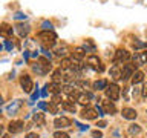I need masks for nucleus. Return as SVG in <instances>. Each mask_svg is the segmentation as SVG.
Segmentation results:
<instances>
[{
	"mask_svg": "<svg viewBox=\"0 0 147 138\" xmlns=\"http://www.w3.org/2000/svg\"><path fill=\"white\" fill-rule=\"evenodd\" d=\"M38 40L41 43V48L45 49H52L57 43V35L54 31H40L38 32Z\"/></svg>",
	"mask_w": 147,
	"mask_h": 138,
	"instance_id": "f257e3e1",
	"label": "nucleus"
},
{
	"mask_svg": "<svg viewBox=\"0 0 147 138\" xmlns=\"http://www.w3.org/2000/svg\"><path fill=\"white\" fill-rule=\"evenodd\" d=\"M32 69L40 74V75H45V74H48L51 69H52V64H51V60L46 58V57H38L37 58V63L32 64Z\"/></svg>",
	"mask_w": 147,
	"mask_h": 138,
	"instance_id": "f03ea898",
	"label": "nucleus"
},
{
	"mask_svg": "<svg viewBox=\"0 0 147 138\" xmlns=\"http://www.w3.org/2000/svg\"><path fill=\"white\" fill-rule=\"evenodd\" d=\"M132 58V55L129 51L126 49H118L113 55V64H124V63H129V60Z\"/></svg>",
	"mask_w": 147,
	"mask_h": 138,
	"instance_id": "7ed1b4c3",
	"label": "nucleus"
},
{
	"mask_svg": "<svg viewBox=\"0 0 147 138\" xmlns=\"http://www.w3.org/2000/svg\"><path fill=\"white\" fill-rule=\"evenodd\" d=\"M119 94H121V89L117 83H110V85L106 87V97L110 101H117L119 98Z\"/></svg>",
	"mask_w": 147,
	"mask_h": 138,
	"instance_id": "20e7f679",
	"label": "nucleus"
},
{
	"mask_svg": "<svg viewBox=\"0 0 147 138\" xmlns=\"http://www.w3.org/2000/svg\"><path fill=\"white\" fill-rule=\"evenodd\" d=\"M86 63H87V66L90 69H94L95 72H103L104 71V66L101 64V60L96 57V55H89L86 60Z\"/></svg>",
	"mask_w": 147,
	"mask_h": 138,
	"instance_id": "39448f33",
	"label": "nucleus"
},
{
	"mask_svg": "<svg viewBox=\"0 0 147 138\" xmlns=\"http://www.w3.org/2000/svg\"><path fill=\"white\" fill-rule=\"evenodd\" d=\"M121 69H123V80H129L136 72V64L129 62V63H124L121 66Z\"/></svg>",
	"mask_w": 147,
	"mask_h": 138,
	"instance_id": "423d86ee",
	"label": "nucleus"
},
{
	"mask_svg": "<svg viewBox=\"0 0 147 138\" xmlns=\"http://www.w3.org/2000/svg\"><path fill=\"white\" fill-rule=\"evenodd\" d=\"M80 115H81V118H84V120H95V118H98L100 112H98V109L86 106V108L80 112Z\"/></svg>",
	"mask_w": 147,
	"mask_h": 138,
	"instance_id": "0eeeda50",
	"label": "nucleus"
},
{
	"mask_svg": "<svg viewBox=\"0 0 147 138\" xmlns=\"http://www.w3.org/2000/svg\"><path fill=\"white\" fill-rule=\"evenodd\" d=\"M20 85H22V89L26 92V94H31L32 89H34V83H32V78L29 75H22L20 77Z\"/></svg>",
	"mask_w": 147,
	"mask_h": 138,
	"instance_id": "6e6552de",
	"label": "nucleus"
},
{
	"mask_svg": "<svg viewBox=\"0 0 147 138\" xmlns=\"http://www.w3.org/2000/svg\"><path fill=\"white\" fill-rule=\"evenodd\" d=\"M9 132L11 133H20L23 129H25V121H22V120H16V121H11L9 123Z\"/></svg>",
	"mask_w": 147,
	"mask_h": 138,
	"instance_id": "1a4fd4ad",
	"label": "nucleus"
},
{
	"mask_svg": "<svg viewBox=\"0 0 147 138\" xmlns=\"http://www.w3.org/2000/svg\"><path fill=\"white\" fill-rule=\"evenodd\" d=\"M109 74H110V77H112L115 81L123 80V69H121V64H113V66L110 68Z\"/></svg>",
	"mask_w": 147,
	"mask_h": 138,
	"instance_id": "9d476101",
	"label": "nucleus"
},
{
	"mask_svg": "<svg viewBox=\"0 0 147 138\" xmlns=\"http://www.w3.org/2000/svg\"><path fill=\"white\" fill-rule=\"evenodd\" d=\"M72 124V121L69 120L67 117H57L54 120V126L57 129H64V127H69Z\"/></svg>",
	"mask_w": 147,
	"mask_h": 138,
	"instance_id": "9b49d317",
	"label": "nucleus"
},
{
	"mask_svg": "<svg viewBox=\"0 0 147 138\" xmlns=\"http://www.w3.org/2000/svg\"><path fill=\"white\" fill-rule=\"evenodd\" d=\"M101 108H103V112L104 114H109V115H113L115 112H117V108H115L113 101H110V100L101 101Z\"/></svg>",
	"mask_w": 147,
	"mask_h": 138,
	"instance_id": "f8f14e48",
	"label": "nucleus"
},
{
	"mask_svg": "<svg viewBox=\"0 0 147 138\" xmlns=\"http://www.w3.org/2000/svg\"><path fill=\"white\" fill-rule=\"evenodd\" d=\"M16 31H17V34L20 35L22 39H25V37L29 34L31 28H29V25H26V23H17V25H16Z\"/></svg>",
	"mask_w": 147,
	"mask_h": 138,
	"instance_id": "ddd939ff",
	"label": "nucleus"
},
{
	"mask_svg": "<svg viewBox=\"0 0 147 138\" xmlns=\"http://www.w3.org/2000/svg\"><path fill=\"white\" fill-rule=\"evenodd\" d=\"M0 35L3 39H11L12 37V26L8 25V23H2L0 25Z\"/></svg>",
	"mask_w": 147,
	"mask_h": 138,
	"instance_id": "4468645a",
	"label": "nucleus"
},
{
	"mask_svg": "<svg viewBox=\"0 0 147 138\" xmlns=\"http://www.w3.org/2000/svg\"><path fill=\"white\" fill-rule=\"evenodd\" d=\"M121 115H123V118H126V120H135L138 114H136V110L132 109V108H124L121 110Z\"/></svg>",
	"mask_w": 147,
	"mask_h": 138,
	"instance_id": "2eb2a0df",
	"label": "nucleus"
},
{
	"mask_svg": "<svg viewBox=\"0 0 147 138\" xmlns=\"http://www.w3.org/2000/svg\"><path fill=\"white\" fill-rule=\"evenodd\" d=\"M46 89H48V92H51V94H60L63 87H61L60 83L52 81V83H48V85H46Z\"/></svg>",
	"mask_w": 147,
	"mask_h": 138,
	"instance_id": "dca6fc26",
	"label": "nucleus"
},
{
	"mask_svg": "<svg viewBox=\"0 0 147 138\" xmlns=\"http://www.w3.org/2000/svg\"><path fill=\"white\" fill-rule=\"evenodd\" d=\"M92 98H94V95H92L90 92H81L77 101H78L80 104H86V106H87V104H89V101H90Z\"/></svg>",
	"mask_w": 147,
	"mask_h": 138,
	"instance_id": "f3484780",
	"label": "nucleus"
},
{
	"mask_svg": "<svg viewBox=\"0 0 147 138\" xmlns=\"http://www.w3.org/2000/svg\"><path fill=\"white\" fill-rule=\"evenodd\" d=\"M84 55H86V51L83 48H75L72 51V57L75 60H78V62H81V60L84 58Z\"/></svg>",
	"mask_w": 147,
	"mask_h": 138,
	"instance_id": "a211bd4d",
	"label": "nucleus"
},
{
	"mask_svg": "<svg viewBox=\"0 0 147 138\" xmlns=\"http://www.w3.org/2000/svg\"><path fill=\"white\" fill-rule=\"evenodd\" d=\"M109 86V83H107V80H96V81H94V85H92V87H94L95 91H106V87Z\"/></svg>",
	"mask_w": 147,
	"mask_h": 138,
	"instance_id": "6ab92c4d",
	"label": "nucleus"
},
{
	"mask_svg": "<svg viewBox=\"0 0 147 138\" xmlns=\"http://www.w3.org/2000/svg\"><path fill=\"white\" fill-rule=\"evenodd\" d=\"M61 108L64 110H67V112H75L77 108H75V103H74L72 100H66V101H63L61 103Z\"/></svg>",
	"mask_w": 147,
	"mask_h": 138,
	"instance_id": "aec40b11",
	"label": "nucleus"
},
{
	"mask_svg": "<svg viewBox=\"0 0 147 138\" xmlns=\"http://www.w3.org/2000/svg\"><path fill=\"white\" fill-rule=\"evenodd\" d=\"M142 80H144V74H142L141 71H136V72L132 75V85H133V86L140 85Z\"/></svg>",
	"mask_w": 147,
	"mask_h": 138,
	"instance_id": "412c9836",
	"label": "nucleus"
},
{
	"mask_svg": "<svg viewBox=\"0 0 147 138\" xmlns=\"http://www.w3.org/2000/svg\"><path fill=\"white\" fill-rule=\"evenodd\" d=\"M34 123H37L38 126H43V124L46 123V117L43 112H35L34 114Z\"/></svg>",
	"mask_w": 147,
	"mask_h": 138,
	"instance_id": "4be33fe9",
	"label": "nucleus"
},
{
	"mask_svg": "<svg viewBox=\"0 0 147 138\" xmlns=\"http://www.w3.org/2000/svg\"><path fill=\"white\" fill-rule=\"evenodd\" d=\"M64 78V75H63V71H61V68H58V69H55V71L52 72V81H55V83H60Z\"/></svg>",
	"mask_w": 147,
	"mask_h": 138,
	"instance_id": "5701e85b",
	"label": "nucleus"
},
{
	"mask_svg": "<svg viewBox=\"0 0 147 138\" xmlns=\"http://www.w3.org/2000/svg\"><path fill=\"white\" fill-rule=\"evenodd\" d=\"M72 66H74V62H72L71 58H63V60H61V63H60V68L64 69V71H67V69L71 71Z\"/></svg>",
	"mask_w": 147,
	"mask_h": 138,
	"instance_id": "b1692460",
	"label": "nucleus"
},
{
	"mask_svg": "<svg viewBox=\"0 0 147 138\" xmlns=\"http://www.w3.org/2000/svg\"><path fill=\"white\" fill-rule=\"evenodd\" d=\"M66 54H67V46L66 45H63V46H60V48L55 49V55H57V57H64Z\"/></svg>",
	"mask_w": 147,
	"mask_h": 138,
	"instance_id": "393cba45",
	"label": "nucleus"
},
{
	"mask_svg": "<svg viewBox=\"0 0 147 138\" xmlns=\"http://www.w3.org/2000/svg\"><path fill=\"white\" fill-rule=\"evenodd\" d=\"M140 132H141V126H138V124H130L129 126V133L130 135H138Z\"/></svg>",
	"mask_w": 147,
	"mask_h": 138,
	"instance_id": "a878e982",
	"label": "nucleus"
},
{
	"mask_svg": "<svg viewBox=\"0 0 147 138\" xmlns=\"http://www.w3.org/2000/svg\"><path fill=\"white\" fill-rule=\"evenodd\" d=\"M20 104H22V101H20V100H17V101H16V104H11V106H8V112H11V114L17 112V109L20 108Z\"/></svg>",
	"mask_w": 147,
	"mask_h": 138,
	"instance_id": "bb28decb",
	"label": "nucleus"
},
{
	"mask_svg": "<svg viewBox=\"0 0 147 138\" xmlns=\"http://www.w3.org/2000/svg\"><path fill=\"white\" fill-rule=\"evenodd\" d=\"M41 28H43V31H54V25L48 20H45L43 23H41Z\"/></svg>",
	"mask_w": 147,
	"mask_h": 138,
	"instance_id": "cd10ccee",
	"label": "nucleus"
},
{
	"mask_svg": "<svg viewBox=\"0 0 147 138\" xmlns=\"http://www.w3.org/2000/svg\"><path fill=\"white\" fill-rule=\"evenodd\" d=\"M48 112H51V114H58V108H57V104L55 103H49L48 104Z\"/></svg>",
	"mask_w": 147,
	"mask_h": 138,
	"instance_id": "c85d7f7f",
	"label": "nucleus"
},
{
	"mask_svg": "<svg viewBox=\"0 0 147 138\" xmlns=\"http://www.w3.org/2000/svg\"><path fill=\"white\" fill-rule=\"evenodd\" d=\"M54 138H69V135L66 132H61V131H57V132H54Z\"/></svg>",
	"mask_w": 147,
	"mask_h": 138,
	"instance_id": "c756f323",
	"label": "nucleus"
},
{
	"mask_svg": "<svg viewBox=\"0 0 147 138\" xmlns=\"http://www.w3.org/2000/svg\"><path fill=\"white\" fill-rule=\"evenodd\" d=\"M75 85L80 86V87H84V89H87V86H89V81H87V80H78Z\"/></svg>",
	"mask_w": 147,
	"mask_h": 138,
	"instance_id": "7c9ffc66",
	"label": "nucleus"
},
{
	"mask_svg": "<svg viewBox=\"0 0 147 138\" xmlns=\"http://www.w3.org/2000/svg\"><path fill=\"white\" fill-rule=\"evenodd\" d=\"M52 103H55V104L63 103V100H61V97H60V94H54V97H52Z\"/></svg>",
	"mask_w": 147,
	"mask_h": 138,
	"instance_id": "2f4dec72",
	"label": "nucleus"
},
{
	"mask_svg": "<svg viewBox=\"0 0 147 138\" xmlns=\"http://www.w3.org/2000/svg\"><path fill=\"white\" fill-rule=\"evenodd\" d=\"M14 18H16V20H26V16L23 12H17L16 16H14Z\"/></svg>",
	"mask_w": 147,
	"mask_h": 138,
	"instance_id": "473e14b6",
	"label": "nucleus"
},
{
	"mask_svg": "<svg viewBox=\"0 0 147 138\" xmlns=\"http://www.w3.org/2000/svg\"><path fill=\"white\" fill-rule=\"evenodd\" d=\"M92 137L94 138H103V133H101V131H92Z\"/></svg>",
	"mask_w": 147,
	"mask_h": 138,
	"instance_id": "72a5a7b5",
	"label": "nucleus"
},
{
	"mask_svg": "<svg viewBox=\"0 0 147 138\" xmlns=\"http://www.w3.org/2000/svg\"><path fill=\"white\" fill-rule=\"evenodd\" d=\"M141 94H142V97H144V98H147V83L144 86H142V89H141Z\"/></svg>",
	"mask_w": 147,
	"mask_h": 138,
	"instance_id": "f704fd0d",
	"label": "nucleus"
},
{
	"mask_svg": "<svg viewBox=\"0 0 147 138\" xmlns=\"http://www.w3.org/2000/svg\"><path fill=\"white\" fill-rule=\"evenodd\" d=\"M5 48H6L8 51H11V49L14 48V45H12V43H11V41H9V40H8V41H6V43H5Z\"/></svg>",
	"mask_w": 147,
	"mask_h": 138,
	"instance_id": "c9c22d12",
	"label": "nucleus"
},
{
	"mask_svg": "<svg viewBox=\"0 0 147 138\" xmlns=\"http://www.w3.org/2000/svg\"><path fill=\"white\" fill-rule=\"evenodd\" d=\"M96 126H98V127H101V129H103V127H106V126H107V123H106V121H104V120H101V121H98V124H96Z\"/></svg>",
	"mask_w": 147,
	"mask_h": 138,
	"instance_id": "e433bc0d",
	"label": "nucleus"
},
{
	"mask_svg": "<svg viewBox=\"0 0 147 138\" xmlns=\"http://www.w3.org/2000/svg\"><path fill=\"white\" fill-rule=\"evenodd\" d=\"M38 108H40V109H45V110H48V104H46V103H43V101H40V103H38Z\"/></svg>",
	"mask_w": 147,
	"mask_h": 138,
	"instance_id": "4c0bfd02",
	"label": "nucleus"
},
{
	"mask_svg": "<svg viewBox=\"0 0 147 138\" xmlns=\"http://www.w3.org/2000/svg\"><path fill=\"white\" fill-rule=\"evenodd\" d=\"M26 138H38V135H37V133H34V132H29L26 135Z\"/></svg>",
	"mask_w": 147,
	"mask_h": 138,
	"instance_id": "58836bf2",
	"label": "nucleus"
},
{
	"mask_svg": "<svg viewBox=\"0 0 147 138\" xmlns=\"http://www.w3.org/2000/svg\"><path fill=\"white\" fill-rule=\"evenodd\" d=\"M37 98H38V91H35L34 94L31 95V100H32V101H34V100H37Z\"/></svg>",
	"mask_w": 147,
	"mask_h": 138,
	"instance_id": "ea45409f",
	"label": "nucleus"
},
{
	"mask_svg": "<svg viewBox=\"0 0 147 138\" xmlns=\"http://www.w3.org/2000/svg\"><path fill=\"white\" fill-rule=\"evenodd\" d=\"M75 126H78L81 131H86V129H87V126H84V124H80V123H77V121H75Z\"/></svg>",
	"mask_w": 147,
	"mask_h": 138,
	"instance_id": "a19ab883",
	"label": "nucleus"
},
{
	"mask_svg": "<svg viewBox=\"0 0 147 138\" xmlns=\"http://www.w3.org/2000/svg\"><path fill=\"white\" fill-rule=\"evenodd\" d=\"M48 95V89H46V86L43 87V91H41V97H46Z\"/></svg>",
	"mask_w": 147,
	"mask_h": 138,
	"instance_id": "79ce46f5",
	"label": "nucleus"
},
{
	"mask_svg": "<svg viewBox=\"0 0 147 138\" xmlns=\"http://www.w3.org/2000/svg\"><path fill=\"white\" fill-rule=\"evenodd\" d=\"M3 133V126H0V135Z\"/></svg>",
	"mask_w": 147,
	"mask_h": 138,
	"instance_id": "37998d69",
	"label": "nucleus"
},
{
	"mask_svg": "<svg viewBox=\"0 0 147 138\" xmlns=\"http://www.w3.org/2000/svg\"><path fill=\"white\" fill-rule=\"evenodd\" d=\"M2 138H11V137H9V135H3Z\"/></svg>",
	"mask_w": 147,
	"mask_h": 138,
	"instance_id": "c03bdc74",
	"label": "nucleus"
},
{
	"mask_svg": "<svg viewBox=\"0 0 147 138\" xmlns=\"http://www.w3.org/2000/svg\"><path fill=\"white\" fill-rule=\"evenodd\" d=\"M3 103V98H2V97H0V104H2Z\"/></svg>",
	"mask_w": 147,
	"mask_h": 138,
	"instance_id": "a18cd8bd",
	"label": "nucleus"
},
{
	"mask_svg": "<svg viewBox=\"0 0 147 138\" xmlns=\"http://www.w3.org/2000/svg\"><path fill=\"white\" fill-rule=\"evenodd\" d=\"M2 48H3V46H2V43H0V51H2Z\"/></svg>",
	"mask_w": 147,
	"mask_h": 138,
	"instance_id": "49530a36",
	"label": "nucleus"
}]
</instances>
